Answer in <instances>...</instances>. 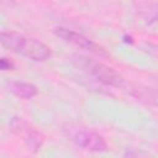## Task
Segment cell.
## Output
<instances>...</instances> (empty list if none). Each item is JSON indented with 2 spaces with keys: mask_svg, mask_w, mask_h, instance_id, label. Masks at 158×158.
<instances>
[{
  "mask_svg": "<svg viewBox=\"0 0 158 158\" xmlns=\"http://www.w3.org/2000/svg\"><path fill=\"white\" fill-rule=\"evenodd\" d=\"M11 125H12V130L19 136L21 135V136L25 137V139L27 141L28 146H31V147H38L40 146L38 135L33 130H31L30 127H27L25 122H22L21 120H14Z\"/></svg>",
  "mask_w": 158,
  "mask_h": 158,
  "instance_id": "5",
  "label": "cell"
},
{
  "mask_svg": "<svg viewBox=\"0 0 158 158\" xmlns=\"http://www.w3.org/2000/svg\"><path fill=\"white\" fill-rule=\"evenodd\" d=\"M54 32L58 37H60L62 40H64L68 43H72L79 48H83V49L89 51L98 56H106V52L104 51V48H101L99 44H96L95 42L84 37L83 35H80L78 32H74V31L64 28V27H57Z\"/></svg>",
  "mask_w": 158,
  "mask_h": 158,
  "instance_id": "4",
  "label": "cell"
},
{
  "mask_svg": "<svg viewBox=\"0 0 158 158\" xmlns=\"http://www.w3.org/2000/svg\"><path fill=\"white\" fill-rule=\"evenodd\" d=\"M65 135L74 144L90 152H104L107 148L105 139L99 133L86 128L69 126L65 128Z\"/></svg>",
  "mask_w": 158,
  "mask_h": 158,
  "instance_id": "2",
  "label": "cell"
},
{
  "mask_svg": "<svg viewBox=\"0 0 158 158\" xmlns=\"http://www.w3.org/2000/svg\"><path fill=\"white\" fill-rule=\"evenodd\" d=\"M7 88L12 94L22 99H31L37 94L36 86L25 81H10L7 84Z\"/></svg>",
  "mask_w": 158,
  "mask_h": 158,
  "instance_id": "6",
  "label": "cell"
},
{
  "mask_svg": "<svg viewBox=\"0 0 158 158\" xmlns=\"http://www.w3.org/2000/svg\"><path fill=\"white\" fill-rule=\"evenodd\" d=\"M0 65H1V69H2V70L12 69V63H11V62H7V60H6V58H2V59H1Z\"/></svg>",
  "mask_w": 158,
  "mask_h": 158,
  "instance_id": "7",
  "label": "cell"
},
{
  "mask_svg": "<svg viewBox=\"0 0 158 158\" xmlns=\"http://www.w3.org/2000/svg\"><path fill=\"white\" fill-rule=\"evenodd\" d=\"M1 44L9 51L32 60H46L51 57V49L44 43L15 32H2Z\"/></svg>",
  "mask_w": 158,
  "mask_h": 158,
  "instance_id": "1",
  "label": "cell"
},
{
  "mask_svg": "<svg viewBox=\"0 0 158 158\" xmlns=\"http://www.w3.org/2000/svg\"><path fill=\"white\" fill-rule=\"evenodd\" d=\"M78 67H80L84 72L94 77L96 80L107 84V85H114V86H120L122 84V78L111 68L104 65L100 62L93 60L86 57H78L75 59Z\"/></svg>",
  "mask_w": 158,
  "mask_h": 158,
  "instance_id": "3",
  "label": "cell"
}]
</instances>
